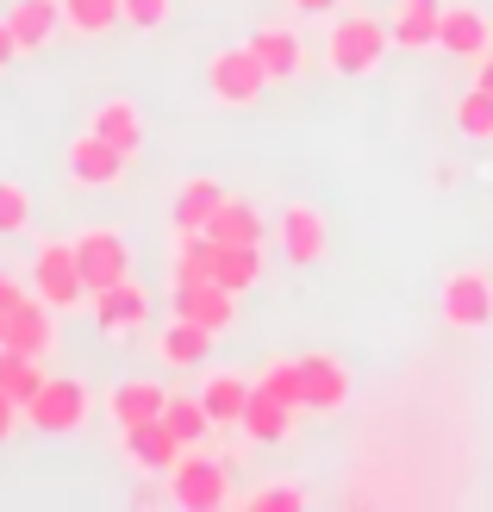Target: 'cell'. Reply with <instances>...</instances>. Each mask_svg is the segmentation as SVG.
<instances>
[{"instance_id":"32","label":"cell","mask_w":493,"mask_h":512,"mask_svg":"<svg viewBox=\"0 0 493 512\" xmlns=\"http://www.w3.org/2000/svg\"><path fill=\"white\" fill-rule=\"evenodd\" d=\"M32 188L25 182H0V238H19L25 225H32Z\"/></svg>"},{"instance_id":"28","label":"cell","mask_w":493,"mask_h":512,"mask_svg":"<svg viewBox=\"0 0 493 512\" xmlns=\"http://www.w3.org/2000/svg\"><path fill=\"white\" fill-rule=\"evenodd\" d=\"M163 425L175 431V438L181 444H188V450H200L206 438H213V413H206V406H200V394H169V406H163Z\"/></svg>"},{"instance_id":"4","label":"cell","mask_w":493,"mask_h":512,"mask_svg":"<svg viewBox=\"0 0 493 512\" xmlns=\"http://www.w3.org/2000/svg\"><path fill=\"white\" fill-rule=\"evenodd\" d=\"M269 88V69L256 63L250 44H231V50H213V63H206V94L219 100V107H256Z\"/></svg>"},{"instance_id":"1","label":"cell","mask_w":493,"mask_h":512,"mask_svg":"<svg viewBox=\"0 0 493 512\" xmlns=\"http://www.w3.org/2000/svg\"><path fill=\"white\" fill-rule=\"evenodd\" d=\"M387 19H375V13H337L331 19V32H325V63L337 69V75H375L381 69V57H387Z\"/></svg>"},{"instance_id":"25","label":"cell","mask_w":493,"mask_h":512,"mask_svg":"<svg viewBox=\"0 0 493 512\" xmlns=\"http://www.w3.org/2000/svg\"><path fill=\"white\" fill-rule=\"evenodd\" d=\"M206 238H213V244H263V213H256L250 200H231L225 194V207L213 213Z\"/></svg>"},{"instance_id":"8","label":"cell","mask_w":493,"mask_h":512,"mask_svg":"<svg viewBox=\"0 0 493 512\" xmlns=\"http://www.w3.org/2000/svg\"><path fill=\"white\" fill-rule=\"evenodd\" d=\"M125 169H132V157H125L119 144L94 138V132H82V138L69 144V157H63V175H69L75 188H119Z\"/></svg>"},{"instance_id":"30","label":"cell","mask_w":493,"mask_h":512,"mask_svg":"<svg viewBox=\"0 0 493 512\" xmlns=\"http://www.w3.org/2000/svg\"><path fill=\"white\" fill-rule=\"evenodd\" d=\"M125 13H119V0H63V25L75 38H100V32H113Z\"/></svg>"},{"instance_id":"21","label":"cell","mask_w":493,"mask_h":512,"mask_svg":"<svg viewBox=\"0 0 493 512\" xmlns=\"http://www.w3.org/2000/svg\"><path fill=\"white\" fill-rule=\"evenodd\" d=\"M219 207H225V188L213 182V175H188V182L175 188V207H169V219H175V232H206Z\"/></svg>"},{"instance_id":"36","label":"cell","mask_w":493,"mask_h":512,"mask_svg":"<svg viewBox=\"0 0 493 512\" xmlns=\"http://www.w3.org/2000/svg\"><path fill=\"white\" fill-rule=\"evenodd\" d=\"M25 57V50H19V38H13V25H7V13H0V69H13Z\"/></svg>"},{"instance_id":"41","label":"cell","mask_w":493,"mask_h":512,"mask_svg":"<svg viewBox=\"0 0 493 512\" xmlns=\"http://www.w3.org/2000/svg\"><path fill=\"white\" fill-rule=\"evenodd\" d=\"M0 344H7V319H0Z\"/></svg>"},{"instance_id":"5","label":"cell","mask_w":493,"mask_h":512,"mask_svg":"<svg viewBox=\"0 0 493 512\" xmlns=\"http://www.w3.org/2000/svg\"><path fill=\"white\" fill-rule=\"evenodd\" d=\"M94 413V400L82 381H69V375H50L44 388L32 394V406H25V425L44 431V438H69V431H82Z\"/></svg>"},{"instance_id":"14","label":"cell","mask_w":493,"mask_h":512,"mask_svg":"<svg viewBox=\"0 0 493 512\" xmlns=\"http://www.w3.org/2000/svg\"><path fill=\"white\" fill-rule=\"evenodd\" d=\"M181 450H188V444H181L163 419L125 425V456H132V469H144V475H169L181 463Z\"/></svg>"},{"instance_id":"24","label":"cell","mask_w":493,"mask_h":512,"mask_svg":"<svg viewBox=\"0 0 493 512\" xmlns=\"http://www.w3.org/2000/svg\"><path fill=\"white\" fill-rule=\"evenodd\" d=\"M50 381V369H44V356H32V350H13V344H0V394L7 400H19V406H32V394Z\"/></svg>"},{"instance_id":"38","label":"cell","mask_w":493,"mask_h":512,"mask_svg":"<svg viewBox=\"0 0 493 512\" xmlns=\"http://www.w3.org/2000/svg\"><path fill=\"white\" fill-rule=\"evenodd\" d=\"M19 300H25V288H19V281H13L7 269H0V319H7V313H13Z\"/></svg>"},{"instance_id":"6","label":"cell","mask_w":493,"mask_h":512,"mask_svg":"<svg viewBox=\"0 0 493 512\" xmlns=\"http://www.w3.org/2000/svg\"><path fill=\"white\" fill-rule=\"evenodd\" d=\"M437 313L450 331H481L493 325V275L487 269H450L437 288Z\"/></svg>"},{"instance_id":"18","label":"cell","mask_w":493,"mask_h":512,"mask_svg":"<svg viewBox=\"0 0 493 512\" xmlns=\"http://www.w3.org/2000/svg\"><path fill=\"white\" fill-rule=\"evenodd\" d=\"M88 132L107 138V144H119L125 157H138V150H144V113H138V100H125V94L100 100L94 119H88Z\"/></svg>"},{"instance_id":"35","label":"cell","mask_w":493,"mask_h":512,"mask_svg":"<svg viewBox=\"0 0 493 512\" xmlns=\"http://www.w3.org/2000/svg\"><path fill=\"white\" fill-rule=\"evenodd\" d=\"M119 13H125V25H138V32H157V25H169L175 0H119Z\"/></svg>"},{"instance_id":"12","label":"cell","mask_w":493,"mask_h":512,"mask_svg":"<svg viewBox=\"0 0 493 512\" xmlns=\"http://www.w3.org/2000/svg\"><path fill=\"white\" fill-rule=\"evenodd\" d=\"M88 300H94V325H100V338H132V331L150 319V294L138 288L132 275L113 281V288H100V294H88Z\"/></svg>"},{"instance_id":"31","label":"cell","mask_w":493,"mask_h":512,"mask_svg":"<svg viewBox=\"0 0 493 512\" xmlns=\"http://www.w3.org/2000/svg\"><path fill=\"white\" fill-rule=\"evenodd\" d=\"M456 132H462V138H475V144H487V138H493V94H487L481 82L456 100Z\"/></svg>"},{"instance_id":"40","label":"cell","mask_w":493,"mask_h":512,"mask_svg":"<svg viewBox=\"0 0 493 512\" xmlns=\"http://www.w3.org/2000/svg\"><path fill=\"white\" fill-rule=\"evenodd\" d=\"M475 82L493 94V50H487V57H475Z\"/></svg>"},{"instance_id":"10","label":"cell","mask_w":493,"mask_h":512,"mask_svg":"<svg viewBox=\"0 0 493 512\" xmlns=\"http://www.w3.org/2000/svg\"><path fill=\"white\" fill-rule=\"evenodd\" d=\"M437 50H450V57L475 63L493 50V19L481 7H469V0H444V25H437Z\"/></svg>"},{"instance_id":"22","label":"cell","mask_w":493,"mask_h":512,"mask_svg":"<svg viewBox=\"0 0 493 512\" xmlns=\"http://www.w3.org/2000/svg\"><path fill=\"white\" fill-rule=\"evenodd\" d=\"M157 356H163L169 369H200L206 356H213V331L194 325V319H169L163 338H157Z\"/></svg>"},{"instance_id":"11","label":"cell","mask_w":493,"mask_h":512,"mask_svg":"<svg viewBox=\"0 0 493 512\" xmlns=\"http://www.w3.org/2000/svg\"><path fill=\"white\" fill-rule=\"evenodd\" d=\"M275 238H281V256H288L294 269H313V263H325V244H331V232H325V213H319V207H306V200H294V207L281 213Z\"/></svg>"},{"instance_id":"7","label":"cell","mask_w":493,"mask_h":512,"mask_svg":"<svg viewBox=\"0 0 493 512\" xmlns=\"http://www.w3.org/2000/svg\"><path fill=\"white\" fill-rule=\"evenodd\" d=\"M69 244H75V263H82L88 294H100V288H113V281L132 275V244H125L113 225H82Z\"/></svg>"},{"instance_id":"15","label":"cell","mask_w":493,"mask_h":512,"mask_svg":"<svg viewBox=\"0 0 493 512\" xmlns=\"http://www.w3.org/2000/svg\"><path fill=\"white\" fill-rule=\"evenodd\" d=\"M7 344L32 350V356H50V350H57V306L38 300V294H25L7 313Z\"/></svg>"},{"instance_id":"33","label":"cell","mask_w":493,"mask_h":512,"mask_svg":"<svg viewBox=\"0 0 493 512\" xmlns=\"http://www.w3.org/2000/svg\"><path fill=\"white\" fill-rule=\"evenodd\" d=\"M256 388H269L275 400H288L294 413H300V356H269V369H263Z\"/></svg>"},{"instance_id":"34","label":"cell","mask_w":493,"mask_h":512,"mask_svg":"<svg viewBox=\"0 0 493 512\" xmlns=\"http://www.w3.org/2000/svg\"><path fill=\"white\" fill-rule=\"evenodd\" d=\"M244 506H250V512H306V488H294V481H275V488H256Z\"/></svg>"},{"instance_id":"26","label":"cell","mask_w":493,"mask_h":512,"mask_svg":"<svg viewBox=\"0 0 493 512\" xmlns=\"http://www.w3.org/2000/svg\"><path fill=\"white\" fill-rule=\"evenodd\" d=\"M250 388H256V381H244V375H213V381L200 388V406L213 413V425H244Z\"/></svg>"},{"instance_id":"37","label":"cell","mask_w":493,"mask_h":512,"mask_svg":"<svg viewBox=\"0 0 493 512\" xmlns=\"http://www.w3.org/2000/svg\"><path fill=\"white\" fill-rule=\"evenodd\" d=\"M19 419H25V406H19V400H7V394H0V444H7L13 431H19Z\"/></svg>"},{"instance_id":"39","label":"cell","mask_w":493,"mask_h":512,"mask_svg":"<svg viewBox=\"0 0 493 512\" xmlns=\"http://www.w3.org/2000/svg\"><path fill=\"white\" fill-rule=\"evenodd\" d=\"M288 7H294V13H337L344 0H288Z\"/></svg>"},{"instance_id":"13","label":"cell","mask_w":493,"mask_h":512,"mask_svg":"<svg viewBox=\"0 0 493 512\" xmlns=\"http://www.w3.org/2000/svg\"><path fill=\"white\" fill-rule=\"evenodd\" d=\"M175 319H194L219 338V331H231V319H238V294L219 288V281H188V288H175Z\"/></svg>"},{"instance_id":"20","label":"cell","mask_w":493,"mask_h":512,"mask_svg":"<svg viewBox=\"0 0 493 512\" xmlns=\"http://www.w3.org/2000/svg\"><path fill=\"white\" fill-rule=\"evenodd\" d=\"M163 406H169V388H157L150 375H132V381H119V388L107 394V413L113 425H144V419H163Z\"/></svg>"},{"instance_id":"19","label":"cell","mask_w":493,"mask_h":512,"mask_svg":"<svg viewBox=\"0 0 493 512\" xmlns=\"http://www.w3.org/2000/svg\"><path fill=\"white\" fill-rule=\"evenodd\" d=\"M7 25H13V38H19L25 57H32V50H50V38L63 32V0H13Z\"/></svg>"},{"instance_id":"29","label":"cell","mask_w":493,"mask_h":512,"mask_svg":"<svg viewBox=\"0 0 493 512\" xmlns=\"http://www.w3.org/2000/svg\"><path fill=\"white\" fill-rule=\"evenodd\" d=\"M213 263H219V244L206 232H181V250H175V288L188 281H213Z\"/></svg>"},{"instance_id":"27","label":"cell","mask_w":493,"mask_h":512,"mask_svg":"<svg viewBox=\"0 0 493 512\" xmlns=\"http://www.w3.org/2000/svg\"><path fill=\"white\" fill-rule=\"evenodd\" d=\"M213 281L231 294H244L263 281V244H219V263H213Z\"/></svg>"},{"instance_id":"17","label":"cell","mask_w":493,"mask_h":512,"mask_svg":"<svg viewBox=\"0 0 493 512\" xmlns=\"http://www.w3.org/2000/svg\"><path fill=\"white\" fill-rule=\"evenodd\" d=\"M437 25H444V0H394L387 7V38L400 50H431Z\"/></svg>"},{"instance_id":"9","label":"cell","mask_w":493,"mask_h":512,"mask_svg":"<svg viewBox=\"0 0 493 512\" xmlns=\"http://www.w3.org/2000/svg\"><path fill=\"white\" fill-rule=\"evenodd\" d=\"M350 400V363L331 350H306L300 356V406L306 413H337Z\"/></svg>"},{"instance_id":"3","label":"cell","mask_w":493,"mask_h":512,"mask_svg":"<svg viewBox=\"0 0 493 512\" xmlns=\"http://www.w3.org/2000/svg\"><path fill=\"white\" fill-rule=\"evenodd\" d=\"M32 294L50 300L57 313H69V306L88 300V281H82V263H75V244L69 238H44L32 250Z\"/></svg>"},{"instance_id":"23","label":"cell","mask_w":493,"mask_h":512,"mask_svg":"<svg viewBox=\"0 0 493 512\" xmlns=\"http://www.w3.org/2000/svg\"><path fill=\"white\" fill-rule=\"evenodd\" d=\"M238 431H250V444H281L294 431V406L275 400L269 388H250V406H244V425Z\"/></svg>"},{"instance_id":"2","label":"cell","mask_w":493,"mask_h":512,"mask_svg":"<svg viewBox=\"0 0 493 512\" xmlns=\"http://www.w3.org/2000/svg\"><path fill=\"white\" fill-rule=\"evenodd\" d=\"M169 500L181 512H219L231 500V475H225V456L213 450H181V463L169 469Z\"/></svg>"},{"instance_id":"16","label":"cell","mask_w":493,"mask_h":512,"mask_svg":"<svg viewBox=\"0 0 493 512\" xmlns=\"http://www.w3.org/2000/svg\"><path fill=\"white\" fill-rule=\"evenodd\" d=\"M250 50H256V63L269 69V82H300V69H306L300 32H288V25H256V32H250Z\"/></svg>"}]
</instances>
